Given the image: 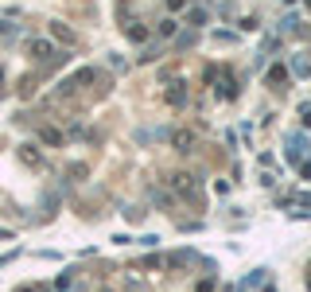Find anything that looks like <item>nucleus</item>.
I'll return each mask as SVG.
<instances>
[{"mask_svg":"<svg viewBox=\"0 0 311 292\" xmlns=\"http://www.w3.org/2000/svg\"><path fill=\"white\" fill-rule=\"evenodd\" d=\"M303 125L311 129V105H303Z\"/></svg>","mask_w":311,"mask_h":292,"instance_id":"nucleus-1","label":"nucleus"},{"mask_svg":"<svg viewBox=\"0 0 311 292\" xmlns=\"http://www.w3.org/2000/svg\"><path fill=\"white\" fill-rule=\"evenodd\" d=\"M167 4H171V8H183V4H187V0H167Z\"/></svg>","mask_w":311,"mask_h":292,"instance_id":"nucleus-2","label":"nucleus"}]
</instances>
